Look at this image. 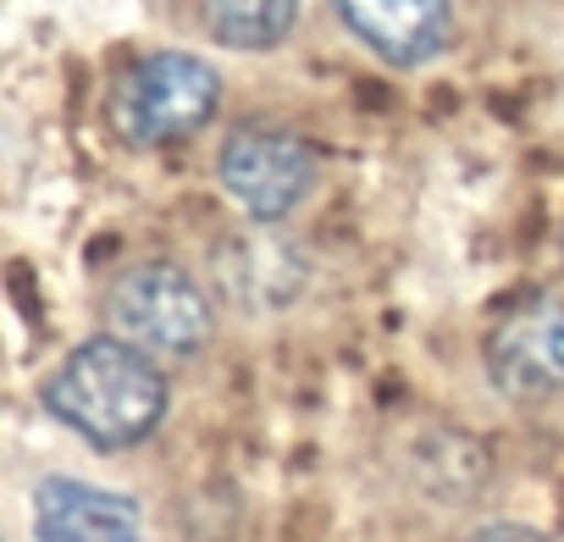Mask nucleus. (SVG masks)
Returning a JSON list of instances; mask_svg holds the SVG:
<instances>
[{"mask_svg": "<svg viewBox=\"0 0 564 542\" xmlns=\"http://www.w3.org/2000/svg\"><path fill=\"white\" fill-rule=\"evenodd\" d=\"M45 410L95 448H133L166 415V371L155 355L122 344L117 333L84 338L40 388Z\"/></svg>", "mask_w": 564, "mask_h": 542, "instance_id": "nucleus-1", "label": "nucleus"}, {"mask_svg": "<svg viewBox=\"0 0 564 542\" xmlns=\"http://www.w3.org/2000/svg\"><path fill=\"white\" fill-rule=\"evenodd\" d=\"M106 333L155 355V360H194L216 338V294L177 260H139L100 300Z\"/></svg>", "mask_w": 564, "mask_h": 542, "instance_id": "nucleus-2", "label": "nucleus"}, {"mask_svg": "<svg viewBox=\"0 0 564 542\" xmlns=\"http://www.w3.org/2000/svg\"><path fill=\"white\" fill-rule=\"evenodd\" d=\"M216 106H221V78L210 62L188 51H155V56H139L111 84L106 122L122 144L161 150V144L199 133L216 117Z\"/></svg>", "mask_w": 564, "mask_h": 542, "instance_id": "nucleus-3", "label": "nucleus"}, {"mask_svg": "<svg viewBox=\"0 0 564 542\" xmlns=\"http://www.w3.org/2000/svg\"><path fill=\"white\" fill-rule=\"evenodd\" d=\"M216 183L249 221H289L322 183V155L282 122H238L216 150Z\"/></svg>", "mask_w": 564, "mask_h": 542, "instance_id": "nucleus-4", "label": "nucleus"}, {"mask_svg": "<svg viewBox=\"0 0 564 542\" xmlns=\"http://www.w3.org/2000/svg\"><path fill=\"white\" fill-rule=\"evenodd\" d=\"M487 377L514 404H542L564 393V294H531L514 300L487 344H481Z\"/></svg>", "mask_w": 564, "mask_h": 542, "instance_id": "nucleus-5", "label": "nucleus"}, {"mask_svg": "<svg viewBox=\"0 0 564 542\" xmlns=\"http://www.w3.org/2000/svg\"><path fill=\"white\" fill-rule=\"evenodd\" d=\"M210 283L243 316H271L311 289V254L271 221H249L210 249Z\"/></svg>", "mask_w": 564, "mask_h": 542, "instance_id": "nucleus-6", "label": "nucleus"}, {"mask_svg": "<svg viewBox=\"0 0 564 542\" xmlns=\"http://www.w3.org/2000/svg\"><path fill=\"white\" fill-rule=\"evenodd\" d=\"M333 12L388 67H426L454 40V0H333Z\"/></svg>", "mask_w": 564, "mask_h": 542, "instance_id": "nucleus-7", "label": "nucleus"}, {"mask_svg": "<svg viewBox=\"0 0 564 542\" xmlns=\"http://www.w3.org/2000/svg\"><path fill=\"white\" fill-rule=\"evenodd\" d=\"M34 536L40 542H144V514L133 498L78 481L45 476L34 487Z\"/></svg>", "mask_w": 564, "mask_h": 542, "instance_id": "nucleus-8", "label": "nucleus"}, {"mask_svg": "<svg viewBox=\"0 0 564 542\" xmlns=\"http://www.w3.org/2000/svg\"><path fill=\"white\" fill-rule=\"evenodd\" d=\"M300 23V0H199V29L227 51H276Z\"/></svg>", "mask_w": 564, "mask_h": 542, "instance_id": "nucleus-9", "label": "nucleus"}, {"mask_svg": "<svg viewBox=\"0 0 564 542\" xmlns=\"http://www.w3.org/2000/svg\"><path fill=\"white\" fill-rule=\"evenodd\" d=\"M465 542H542V531H531V525H514V520H492V525L470 531Z\"/></svg>", "mask_w": 564, "mask_h": 542, "instance_id": "nucleus-10", "label": "nucleus"}]
</instances>
